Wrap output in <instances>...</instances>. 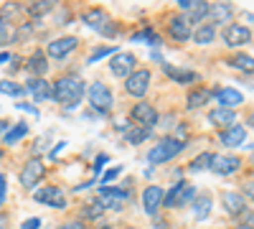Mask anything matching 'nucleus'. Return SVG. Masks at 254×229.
I'll use <instances>...</instances> for the list:
<instances>
[{
    "instance_id": "nucleus-35",
    "label": "nucleus",
    "mask_w": 254,
    "mask_h": 229,
    "mask_svg": "<svg viewBox=\"0 0 254 229\" xmlns=\"http://www.w3.org/2000/svg\"><path fill=\"white\" fill-rule=\"evenodd\" d=\"M0 92H3V94H13V97H20V94L26 92V87H20V84H15V81L3 79V81H0Z\"/></svg>"
},
{
    "instance_id": "nucleus-40",
    "label": "nucleus",
    "mask_w": 254,
    "mask_h": 229,
    "mask_svg": "<svg viewBox=\"0 0 254 229\" xmlns=\"http://www.w3.org/2000/svg\"><path fill=\"white\" fill-rule=\"evenodd\" d=\"M120 173H122V168H120V165H117V168H112V171H107V173H104V176H102V181H104V183H107V181H112V178H117Z\"/></svg>"
},
{
    "instance_id": "nucleus-43",
    "label": "nucleus",
    "mask_w": 254,
    "mask_h": 229,
    "mask_svg": "<svg viewBox=\"0 0 254 229\" xmlns=\"http://www.w3.org/2000/svg\"><path fill=\"white\" fill-rule=\"evenodd\" d=\"M38 224H41V219H38V217H33V219H28V222L23 224V229H38Z\"/></svg>"
},
{
    "instance_id": "nucleus-48",
    "label": "nucleus",
    "mask_w": 254,
    "mask_h": 229,
    "mask_svg": "<svg viewBox=\"0 0 254 229\" xmlns=\"http://www.w3.org/2000/svg\"><path fill=\"white\" fill-rule=\"evenodd\" d=\"M5 133H8V122L0 120V135H5Z\"/></svg>"
},
{
    "instance_id": "nucleus-37",
    "label": "nucleus",
    "mask_w": 254,
    "mask_h": 229,
    "mask_svg": "<svg viewBox=\"0 0 254 229\" xmlns=\"http://www.w3.org/2000/svg\"><path fill=\"white\" fill-rule=\"evenodd\" d=\"M117 51H115V46H104V49H97L94 54H89V64H94V61H99V59H104V56H115Z\"/></svg>"
},
{
    "instance_id": "nucleus-9",
    "label": "nucleus",
    "mask_w": 254,
    "mask_h": 229,
    "mask_svg": "<svg viewBox=\"0 0 254 229\" xmlns=\"http://www.w3.org/2000/svg\"><path fill=\"white\" fill-rule=\"evenodd\" d=\"M44 176H46V165L41 163L38 158H31L26 165H23V171H20V186H26V189H33V186L38 183V181H44Z\"/></svg>"
},
{
    "instance_id": "nucleus-28",
    "label": "nucleus",
    "mask_w": 254,
    "mask_h": 229,
    "mask_svg": "<svg viewBox=\"0 0 254 229\" xmlns=\"http://www.w3.org/2000/svg\"><path fill=\"white\" fill-rule=\"evenodd\" d=\"M226 64L231 67V69H237V72H244V74H249V72H254V56H249V54H234Z\"/></svg>"
},
{
    "instance_id": "nucleus-19",
    "label": "nucleus",
    "mask_w": 254,
    "mask_h": 229,
    "mask_svg": "<svg viewBox=\"0 0 254 229\" xmlns=\"http://www.w3.org/2000/svg\"><path fill=\"white\" fill-rule=\"evenodd\" d=\"M214 97H216V102H219L224 110H234L237 105H242V102H244V94L237 92V89H231V87L214 89Z\"/></svg>"
},
{
    "instance_id": "nucleus-39",
    "label": "nucleus",
    "mask_w": 254,
    "mask_h": 229,
    "mask_svg": "<svg viewBox=\"0 0 254 229\" xmlns=\"http://www.w3.org/2000/svg\"><path fill=\"white\" fill-rule=\"evenodd\" d=\"M31 33H33V26H31V23H23V26H20V28L15 31L13 41H23V38H28Z\"/></svg>"
},
{
    "instance_id": "nucleus-17",
    "label": "nucleus",
    "mask_w": 254,
    "mask_h": 229,
    "mask_svg": "<svg viewBox=\"0 0 254 229\" xmlns=\"http://www.w3.org/2000/svg\"><path fill=\"white\" fill-rule=\"evenodd\" d=\"M239 168H242V160L237 155H214V160H211V171L219 176H231Z\"/></svg>"
},
{
    "instance_id": "nucleus-10",
    "label": "nucleus",
    "mask_w": 254,
    "mask_h": 229,
    "mask_svg": "<svg viewBox=\"0 0 254 229\" xmlns=\"http://www.w3.org/2000/svg\"><path fill=\"white\" fill-rule=\"evenodd\" d=\"M33 199L38 204H46V206H54V209H66V196L59 186H44L33 194Z\"/></svg>"
},
{
    "instance_id": "nucleus-3",
    "label": "nucleus",
    "mask_w": 254,
    "mask_h": 229,
    "mask_svg": "<svg viewBox=\"0 0 254 229\" xmlns=\"http://www.w3.org/2000/svg\"><path fill=\"white\" fill-rule=\"evenodd\" d=\"M81 20L87 23L89 28H94L97 33H102V36H117V26H115V20H112V15L104 10V8H89V10H84L81 13Z\"/></svg>"
},
{
    "instance_id": "nucleus-30",
    "label": "nucleus",
    "mask_w": 254,
    "mask_h": 229,
    "mask_svg": "<svg viewBox=\"0 0 254 229\" xmlns=\"http://www.w3.org/2000/svg\"><path fill=\"white\" fill-rule=\"evenodd\" d=\"M208 214H211V196H206V194H203V196H196V199H193V217L201 222V219H206Z\"/></svg>"
},
{
    "instance_id": "nucleus-13",
    "label": "nucleus",
    "mask_w": 254,
    "mask_h": 229,
    "mask_svg": "<svg viewBox=\"0 0 254 229\" xmlns=\"http://www.w3.org/2000/svg\"><path fill=\"white\" fill-rule=\"evenodd\" d=\"M76 46H79V41L74 36H61V38L51 41V44L46 46V56H51V59H66L71 51H76Z\"/></svg>"
},
{
    "instance_id": "nucleus-47",
    "label": "nucleus",
    "mask_w": 254,
    "mask_h": 229,
    "mask_svg": "<svg viewBox=\"0 0 254 229\" xmlns=\"http://www.w3.org/2000/svg\"><path fill=\"white\" fill-rule=\"evenodd\" d=\"M89 229H112V224H110V222H97V224L89 227Z\"/></svg>"
},
{
    "instance_id": "nucleus-42",
    "label": "nucleus",
    "mask_w": 254,
    "mask_h": 229,
    "mask_svg": "<svg viewBox=\"0 0 254 229\" xmlns=\"http://www.w3.org/2000/svg\"><path fill=\"white\" fill-rule=\"evenodd\" d=\"M3 201H5V176L0 173V206H3Z\"/></svg>"
},
{
    "instance_id": "nucleus-11",
    "label": "nucleus",
    "mask_w": 254,
    "mask_h": 229,
    "mask_svg": "<svg viewBox=\"0 0 254 229\" xmlns=\"http://www.w3.org/2000/svg\"><path fill=\"white\" fill-rule=\"evenodd\" d=\"M135 56L132 54H127V51H117L112 59H110V72L115 74V76H120V79H127L132 74V69H135Z\"/></svg>"
},
{
    "instance_id": "nucleus-45",
    "label": "nucleus",
    "mask_w": 254,
    "mask_h": 229,
    "mask_svg": "<svg viewBox=\"0 0 254 229\" xmlns=\"http://www.w3.org/2000/svg\"><path fill=\"white\" fill-rule=\"evenodd\" d=\"M20 67V56H10V72H15Z\"/></svg>"
},
{
    "instance_id": "nucleus-12",
    "label": "nucleus",
    "mask_w": 254,
    "mask_h": 229,
    "mask_svg": "<svg viewBox=\"0 0 254 229\" xmlns=\"http://www.w3.org/2000/svg\"><path fill=\"white\" fill-rule=\"evenodd\" d=\"M221 36H224V44H226V46H231V49L244 46V44H249V41H252V31H249L247 26H239V23L226 26Z\"/></svg>"
},
{
    "instance_id": "nucleus-33",
    "label": "nucleus",
    "mask_w": 254,
    "mask_h": 229,
    "mask_svg": "<svg viewBox=\"0 0 254 229\" xmlns=\"http://www.w3.org/2000/svg\"><path fill=\"white\" fill-rule=\"evenodd\" d=\"M211 160H214V153H201V155H196L193 160L188 163V168L193 171V173L206 171V168H211Z\"/></svg>"
},
{
    "instance_id": "nucleus-25",
    "label": "nucleus",
    "mask_w": 254,
    "mask_h": 229,
    "mask_svg": "<svg viewBox=\"0 0 254 229\" xmlns=\"http://www.w3.org/2000/svg\"><path fill=\"white\" fill-rule=\"evenodd\" d=\"M208 18H211V26L229 23V20L234 18V8H231L229 3H214V5L208 8Z\"/></svg>"
},
{
    "instance_id": "nucleus-51",
    "label": "nucleus",
    "mask_w": 254,
    "mask_h": 229,
    "mask_svg": "<svg viewBox=\"0 0 254 229\" xmlns=\"http://www.w3.org/2000/svg\"><path fill=\"white\" fill-rule=\"evenodd\" d=\"M249 163H252V171H254V155H252V158H249Z\"/></svg>"
},
{
    "instance_id": "nucleus-26",
    "label": "nucleus",
    "mask_w": 254,
    "mask_h": 229,
    "mask_svg": "<svg viewBox=\"0 0 254 229\" xmlns=\"http://www.w3.org/2000/svg\"><path fill=\"white\" fill-rule=\"evenodd\" d=\"M211 97H214V89H206V87H193V89L188 92L186 102H188V107H190V110H198V107L208 105Z\"/></svg>"
},
{
    "instance_id": "nucleus-8",
    "label": "nucleus",
    "mask_w": 254,
    "mask_h": 229,
    "mask_svg": "<svg viewBox=\"0 0 254 229\" xmlns=\"http://www.w3.org/2000/svg\"><path fill=\"white\" fill-rule=\"evenodd\" d=\"M150 72L147 69H137V72H132L130 76L125 79V89H127V94H132V97H145V92L150 89Z\"/></svg>"
},
{
    "instance_id": "nucleus-5",
    "label": "nucleus",
    "mask_w": 254,
    "mask_h": 229,
    "mask_svg": "<svg viewBox=\"0 0 254 229\" xmlns=\"http://www.w3.org/2000/svg\"><path fill=\"white\" fill-rule=\"evenodd\" d=\"M87 97H89V105L97 112H110L112 105H115V97H112L110 87L102 84V81H92L89 89H87Z\"/></svg>"
},
{
    "instance_id": "nucleus-52",
    "label": "nucleus",
    "mask_w": 254,
    "mask_h": 229,
    "mask_svg": "<svg viewBox=\"0 0 254 229\" xmlns=\"http://www.w3.org/2000/svg\"><path fill=\"white\" fill-rule=\"evenodd\" d=\"M0 158H3V151H0Z\"/></svg>"
},
{
    "instance_id": "nucleus-7",
    "label": "nucleus",
    "mask_w": 254,
    "mask_h": 229,
    "mask_svg": "<svg viewBox=\"0 0 254 229\" xmlns=\"http://www.w3.org/2000/svg\"><path fill=\"white\" fill-rule=\"evenodd\" d=\"M130 117L137 122V128L153 130L158 125V110L150 105V102H137V105L130 110Z\"/></svg>"
},
{
    "instance_id": "nucleus-44",
    "label": "nucleus",
    "mask_w": 254,
    "mask_h": 229,
    "mask_svg": "<svg viewBox=\"0 0 254 229\" xmlns=\"http://www.w3.org/2000/svg\"><path fill=\"white\" fill-rule=\"evenodd\" d=\"M107 163V155H97V165H94V171H102V165Z\"/></svg>"
},
{
    "instance_id": "nucleus-27",
    "label": "nucleus",
    "mask_w": 254,
    "mask_h": 229,
    "mask_svg": "<svg viewBox=\"0 0 254 229\" xmlns=\"http://www.w3.org/2000/svg\"><path fill=\"white\" fill-rule=\"evenodd\" d=\"M214 38H216V26H211V23H201V26L193 31V41H196L198 46L214 44Z\"/></svg>"
},
{
    "instance_id": "nucleus-38",
    "label": "nucleus",
    "mask_w": 254,
    "mask_h": 229,
    "mask_svg": "<svg viewBox=\"0 0 254 229\" xmlns=\"http://www.w3.org/2000/svg\"><path fill=\"white\" fill-rule=\"evenodd\" d=\"M239 227H242V229H254V209H247V212L239 217Z\"/></svg>"
},
{
    "instance_id": "nucleus-50",
    "label": "nucleus",
    "mask_w": 254,
    "mask_h": 229,
    "mask_svg": "<svg viewBox=\"0 0 254 229\" xmlns=\"http://www.w3.org/2000/svg\"><path fill=\"white\" fill-rule=\"evenodd\" d=\"M249 125H252V128H254V112L249 115Z\"/></svg>"
},
{
    "instance_id": "nucleus-1",
    "label": "nucleus",
    "mask_w": 254,
    "mask_h": 229,
    "mask_svg": "<svg viewBox=\"0 0 254 229\" xmlns=\"http://www.w3.org/2000/svg\"><path fill=\"white\" fill-rule=\"evenodd\" d=\"M84 97V81L76 74H64L54 81V99L64 107H76Z\"/></svg>"
},
{
    "instance_id": "nucleus-34",
    "label": "nucleus",
    "mask_w": 254,
    "mask_h": 229,
    "mask_svg": "<svg viewBox=\"0 0 254 229\" xmlns=\"http://www.w3.org/2000/svg\"><path fill=\"white\" fill-rule=\"evenodd\" d=\"M104 214V206L99 204V199L97 201H92V204H84V209H81V219H99Z\"/></svg>"
},
{
    "instance_id": "nucleus-2",
    "label": "nucleus",
    "mask_w": 254,
    "mask_h": 229,
    "mask_svg": "<svg viewBox=\"0 0 254 229\" xmlns=\"http://www.w3.org/2000/svg\"><path fill=\"white\" fill-rule=\"evenodd\" d=\"M183 148H186V140H181V138H163L158 145H153V148L147 151V160H150L153 165L168 163V160H173Z\"/></svg>"
},
{
    "instance_id": "nucleus-15",
    "label": "nucleus",
    "mask_w": 254,
    "mask_h": 229,
    "mask_svg": "<svg viewBox=\"0 0 254 229\" xmlns=\"http://www.w3.org/2000/svg\"><path fill=\"white\" fill-rule=\"evenodd\" d=\"M168 36H171L173 41H178V44H186V41L193 36L188 18L186 15H173L171 20H168Z\"/></svg>"
},
{
    "instance_id": "nucleus-22",
    "label": "nucleus",
    "mask_w": 254,
    "mask_h": 229,
    "mask_svg": "<svg viewBox=\"0 0 254 229\" xmlns=\"http://www.w3.org/2000/svg\"><path fill=\"white\" fill-rule=\"evenodd\" d=\"M163 72L171 76L173 81H178V84H193V81H198L201 76L193 72V69H183V67H171V64H163Z\"/></svg>"
},
{
    "instance_id": "nucleus-41",
    "label": "nucleus",
    "mask_w": 254,
    "mask_h": 229,
    "mask_svg": "<svg viewBox=\"0 0 254 229\" xmlns=\"http://www.w3.org/2000/svg\"><path fill=\"white\" fill-rule=\"evenodd\" d=\"M59 229H84V224L76 219V222H66V224H61Z\"/></svg>"
},
{
    "instance_id": "nucleus-31",
    "label": "nucleus",
    "mask_w": 254,
    "mask_h": 229,
    "mask_svg": "<svg viewBox=\"0 0 254 229\" xmlns=\"http://www.w3.org/2000/svg\"><path fill=\"white\" fill-rule=\"evenodd\" d=\"M26 133H28V125L26 122H15L13 128L3 135V140H5V145H15L20 138H26Z\"/></svg>"
},
{
    "instance_id": "nucleus-24",
    "label": "nucleus",
    "mask_w": 254,
    "mask_h": 229,
    "mask_svg": "<svg viewBox=\"0 0 254 229\" xmlns=\"http://www.w3.org/2000/svg\"><path fill=\"white\" fill-rule=\"evenodd\" d=\"M208 122L216 125V128H221V130H226V128H231V125H237V112L234 110L216 107V110L208 112Z\"/></svg>"
},
{
    "instance_id": "nucleus-21",
    "label": "nucleus",
    "mask_w": 254,
    "mask_h": 229,
    "mask_svg": "<svg viewBox=\"0 0 254 229\" xmlns=\"http://www.w3.org/2000/svg\"><path fill=\"white\" fill-rule=\"evenodd\" d=\"M219 140H221V145H226V148H237V145H242L247 140V130L242 128V125H231V128L219 133Z\"/></svg>"
},
{
    "instance_id": "nucleus-32",
    "label": "nucleus",
    "mask_w": 254,
    "mask_h": 229,
    "mask_svg": "<svg viewBox=\"0 0 254 229\" xmlns=\"http://www.w3.org/2000/svg\"><path fill=\"white\" fill-rule=\"evenodd\" d=\"M26 10H28L31 18H44L46 13L54 10V3H51V0H38V3H31Z\"/></svg>"
},
{
    "instance_id": "nucleus-49",
    "label": "nucleus",
    "mask_w": 254,
    "mask_h": 229,
    "mask_svg": "<svg viewBox=\"0 0 254 229\" xmlns=\"http://www.w3.org/2000/svg\"><path fill=\"white\" fill-rule=\"evenodd\" d=\"M5 61H10V54H0V64H5Z\"/></svg>"
},
{
    "instance_id": "nucleus-16",
    "label": "nucleus",
    "mask_w": 254,
    "mask_h": 229,
    "mask_svg": "<svg viewBox=\"0 0 254 229\" xmlns=\"http://www.w3.org/2000/svg\"><path fill=\"white\" fill-rule=\"evenodd\" d=\"M163 201H165V191L160 189V186H147V189L142 191V209H145V214L155 217L158 209L163 206Z\"/></svg>"
},
{
    "instance_id": "nucleus-36",
    "label": "nucleus",
    "mask_w": 254,
    "mask_h": 229,
    "mask_svg": "<svg viewBox=\"0 0 254 229\" xmlns=\"http://www.w3.org/2000/svg\"><path fill=\"white\" fill-rule=\"evenodd\" d=\"M150 133H153V130H145V128H135V130H130V133H127V143L137 145V143H142V140H147V138H150Z\"/></svg>"
},
{
    "instance_id": "nucleus-18",
    "label": "nucleus",
    "mask_w": 254,
    "mask_h": 229,
    "mask_svg": "<svg viewBox=\"0 0 254 229\" xmlns=\"http://www.w3.org/2000/svg\"><path fill=\"white\" fill-rule=\"evenodd\" d=\"M26 92H31V97L36 99V102H46V99H51L54 97V87L49 84L46 79H28V84H26Z\"/></svg>"
},
{
    "instance_id": "nucleus-4",
    "label": "nucleus",
    "mask_w": 254,
    "mask_h": 229,
    "mask_svg": "<svg viewBox=\"0 0 254 229\" xmlns=\"http://www.w3.org/2000/svg\"><path fill=\"white\" fill-rule=\"evenodd\" d=\"M193 199H196V189H193V186L186 183V181H178L173 189L165 194L163 206H168V209H183V206L193 204Z\"/></svg>"
},
{
    "instance_id": "nucleus-23",
    "label": "nucleus",
    "mask_w": 254,
    "mask_h": 229,
    "mask_svg": "<svg viewBox=\"0 0 254 229\" xmlns=\"http://www.w3.org/2000/svg\"><path fill=\"white\" fill-rule=\"evenodd\" d=\"M26 69L31 72L33 79H44L46 72H49V59H46V54H44V51H33L31 59H28V64H26Z\"/></svg>"
},
{
    "instance_id": "nucleus-14",
    "label": "nucleus",
    "mask_w": 254,
    "mask_h": 229,
    "mask_svg": "<svg viewBox=\"0 0 254 229\" xmlns=\"http://www.w3.org/2000/svg\"><path fill=\"white\" fill-rule=\"evenodd\" d=\"M181 10H186L188 15V23H201V20L208 15V8L211 3H206V0H178Z\"/></svg>"
},
{
    "instance_id": "nucleus-29",
    "label": "nucleus",
    "mask_w": 254,
    "mask_h": 229,
    "mask_svg": "<svg viewBox=\"0 0 254 229\" xmlns=\"http://www.w3.org/2000/svg\"><path fill=\"white\" fill-rule=\"evenodd\" d=\"M132 41H135V44H147V46H160V44H163L160 36H158L153 28H142V31L132 33Z\"/></svg>"
},
{
    "instance_id": "nucleus-6",
    "label": "nucleus",
    "mask_w": 254,
    "mask_h": 229,
    "mask_svg": "<svg viewBox=\"0 0 254 229\" xmlns=\"http://www.w3.org/2000/svg\"><path fill=\"white\" fill-rule=\"evenodd\" d=\"M130 201V191L127 189H117V186H102L99 189V204L104 209H112V212H120L125 209V204Z\"/></svg>"
},
{
    "instance_id": "nucleus-20",
    "label": "nucleus",
    "mask_w": 254,
    "mask_h": 229,
    "mask_svg": "<svg viewBox=\"0 0 254 229\" xmlns=\"http://www.w3.org/2000/svg\"><path fill=\"white\" fill-rule=\"evenodd\" d=\"M221 204H224V209L231 214V217H242L247 212V201L242 194H234V191H224L221 194Z\"/></svg>"
},
{
    "instance_id": "nucleus-46",
    "label": "nucleus",
    "mask_w": 254,
    "mask_h": 229,
    "mask_svg": "<svg viewBox=\"0 0 254 229\" xmlns=\"http://www.w3.org/2000/svg\"><path fill=\"white\" fill-rule=\"evenodd\" d=\"M244 194H247V196H249V199H254V181H252V183H247V186H244Z\"/></svg>"
}]
</instances>
